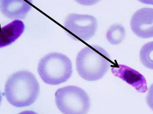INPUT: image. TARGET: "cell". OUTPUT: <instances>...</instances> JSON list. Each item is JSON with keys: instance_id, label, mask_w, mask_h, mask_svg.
<instances>
[{"instance_id": "3957f363", "label": "cell", "mask_w": 153, "mask_h": 114, "mask_svg": "<svg viewBox=\"0 0 153 114\" xmlns=\"http://www.w3.org/2000/svg\"><path fill=\"white\" fill-rule=\"evenodd\" d=\"M38 72L47 84L57 85L66 82L73 73L72 64L67 56L59 53L48 54L41 58Z\"/></svg>"}, {"instance_id": "8992f818", "label": "cell", "mask_w": 153, "mask_h": 114, "mask_svg": "<svg viewBox=\"0 0 153 114\" xmlns=\"http://www.w3.org/2000/svg\"><path fill=\"white\" fill-rule=\"evenodd\" d=\"M130 26L138 37L153 38V9L143 8L137 11L132 16Z\"/></svg>"}, {"instance_id": "7a4b0ae2", "label": "cell", "mask_w": 153, "mask_h": 114, "mask_svg": "<svg viewBox=\"0 0 153 114\" xmlns=\"http://www.w3.org/2000/svg\"><path fill=\"white\" fill-rule=\"evenodd\" d=\"M76 68L79 76L88 81L101 79L109 69L110 56L102 47L96 45L86 46L77 54Z\"/></svg>"}, {"instance_id": "52a82bcc", "label": "cell", "mask_w": 153, "mask_h": 114, "mask_svg": "<svg viewBox=\"0 0 153 114\" xmlns=\"http://www.w3.org/2000/svg\"><path fill=\"white\" fill-rule=\"evenodd\" d=\"M112 74L134 87L138 92L144 93L147 90V83L143 74L124 65H117L111 68Z\"/></svg>"}, {"instance_id": "6da1fadb", "label": "cell", "mask_w": 153, "mask_h": 114, "mask_svg": "<svg viewBox=\"0 0 153 114\" xmlns=\"http://www.w3.org/2000/svg\"><path fill=\"white\" fill-rule=\"evenodd\" d=\"M39 92L40 87L36 78L29 71L15 73L8 78L5 83V97L15 107L31 105L37 99Z\"/></svg>"}, {"instance_id": "277c9868", "label": "cell", "mask_w": 153, "mask_h": 114, "mask_svg": "<svg viewBox=\"0 0 153 114\" xmlns=\"http://www.w3.org/2000/svg\"><path fill=\"white\" fill-rule=\"evenodd\" d=\"M55 95L57 108L63 114H86L89 112L90 97L79 87L66 86L58 89Z\"/></svg>"}, {"instance_id": "9c48e42d", "label": "cell", "mask_w": 153, "mask_h": 114, "mask_svg": "<svg viewBox=\"0 0 153 114\" xmlns=\"http://www.w3.org/2000/svg\"><path fill=\"white\" fill-rule=\"evenodd\" d=\"M25 25L21 20H16L0 28V48L14 43L23 34Z\"/></svg>"}, {"instance_id": "5b68a950", "label": "cell", "mask_w": 153, "mask_h": 114, "mask_svg": "<svg viewBox=\"0 0 153 114\" xmlns=\"http://www.w3.org/2000/svg\"><path fill=\"white\" fill-rule=\"evenodd\" d=\"M66 34L76 41H88L96 33L98 22L95 17L88 14L71 13L64 24Z\"/></svg>"}, {"instance_id": "8fae6325", "label": "cell", "mask_w": 153, "mask_h": 114, "mask_svg": "<svg viewBox=\"0 0 153 114\" xmlns=\"http://www.w3.org/2000/svg\"><path fill=\"white\" fill-rule=\"evenodd\" d=\"M140 58L146 67L153 70V41L145 44L141 48Z\"/></svg>"}, {"instance_id": "7c38bea8", "label": "cell", "mask_w": 153, "mask_h": 114, "mask_svg": "<svg viewBox=\"0 0 153 114\" xmlns=\"http://www.w3.org/2000/svg\"><path fill=\"white\" fill-rule=\"evenodd\" d=\"M146 101L150 108L153 111V83L151 85L148 90Z\"/></svg>"}, {"instance_id": "2e32d148", "label": "cell", "mask_w": 153, "mask_h": 114, "mask_svg": "<svg viewBox=\"0 0 153 114\" xmlns=\"http://www.w3.org/2000/svg\"><path fill=\"white\" fill-rule=\"evenodd\" d=\"M2 100V96L1 94V91H0V105H1V102Z\"/></svg>"}, {"instance_id": "9a60e30c", "label": "cell", "mask_w": 153, "mask_h": 114, "mask_svg": "<svg viewBox=\"0 0 153 114\" xmlns=\"http://www.w3.org/2000/svg\"><path fill=\"white\" fill-rule=\"evenodd\" d=\"M19 114H38L36 112L32 111H26L21 112Z\"/></svg>"}, {"instance_id": "30bf717a", "label": "cell", "mask_w": 153, "mask_h": 114, "mask_svg": "<svg viewBox=\"0 0 153 114\" xmlns=\"http://www.w3.org/2000/svg\"><path fill=\"white\" fill-rule=\"evenodd\" d=\"M126 31L120 24H116L111 26L108 29L106 38L108 42L113 45L119 44L125 39Z\"/></svg>"}, {"instance_id": "ba28073f", "label": "cell", "mask_w": 153, "mask_h": 114, "mask_svg": "<svg viewBox=\"0 0 153 114\" xmlns=\"http://www.w3.org/2000/svg\"><path fill=\"white\" fill-rule=\"evenodd\" d=\"M32 7V0H0L1 13L9 19H23Z\"/></svg>"}, {"instance_id": "5bb4252c", "label": "cell", "mask_w": 153, "mask_h": 114, "mask_svg": "<svg viewBox=\"0 0 153 114\" xmlns=\"http://www.w3.org/2000/svg\"><path fill=\"white\" fill-rule=\"evenodd\" d=\"M140 2L145 4L153 5V0H138Z\"/></svg>"}, {"instance_id": "4fadbf2b", "label": "cell", "mask_w": 153, "mask_h": 114, "mask_svg": "<svg viewBox=\"0 0 153 114\" xmlns=\"http://www.w3.org/2000/svg\"><path fill=\"white\" fill-rule=\"evenodd\" d=\"M76 2L85 6L94 5L99 2L100 0H74Z\"/></svg>"}]
</instances>
